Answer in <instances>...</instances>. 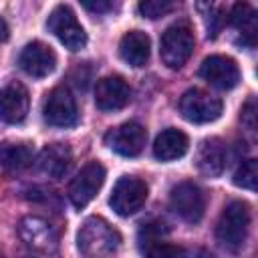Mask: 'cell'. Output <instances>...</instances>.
Listing matches in <instances>:
<instances>
[{
    "label": "cell",
    "mask_w": 258,
    "mask_h": 258,
    "mask_svg": "<svg viewBox=\"0 0 258 258\" xmlns=\"http://www.w3.org/2000/svg\"><path fill=\"white\" fill-rule=\"evenodd\" d=\"M121 244L119 232L101 216H91L83 222L77 234V246L83 256L99 258L117 252Z\"/></svg>",
    "instance_id": "6da1fadb"
},
{
    "label": "cell",
    "mask_w": 258,
    "mask_h": 258,
    "mask_svg": "<svg viewBox=\"0 0 258 258\" xmlns=\"http://www.w3.org/2000/svg\"><path fill=\"white\" fill-rule=\"evenodd\" d=\"M250 206L246 202H230L216 224V240L226 250H240L246 244L250 230Z\"/></svg>",
    "instance_id": "7a4b0ae2"
},
{
    "label": "cell",
    "mask_w": 258,
    "mask_h": 258,
    "mask_svg": "<svg viewBox=\"0 0 258 258\" xmlns=\"http://www.w3.org/2000/svg\"><path fill=\"white\" fill-rule=\"evenodd\" d=\"M194 46H196V36L191 26L185 22L171 24L161 34L159 40V54L163 64H167L169 69H181L189 60Z\"/></svg>",
    "instance_id": "3957f363"
},
{
    "label": "cell",
    "mask_w": 258,
    "mask_h": 258,
    "mask_svg": "<svg viewBox=\"0 0 258 258\" xmlns=\"http://www.w3.org/2000/svg\"><path fill=\"white\" fill-rule=\"evenodd\" d=\"M18 236L32 252L54 254L58 250V230L40 216H24L18 222Z\"/></svg>",
    "instance_id": "277c9868"
},
{
    "label": "cell",
    "mask_w": 258,
    "mask_h": 258,
    "mask_svg": "<svg viewBox=\"0 0 258 258\" xmlns=\"http://www.w3.org/2000/svg\"><path fill=\"white\" fill-rule=\"evenodd\" d=\"M171 210L187 224H198L206 212V196L194 181H179L169 194Z\"/></svg>",
    "instance_id": "5b68a950"
},
{
    "label": "cell",
    "mask_w": 258,
    "mask_h": 258,
    "mask_svg": "<svg viewBox=\"0 0 258 258\" xmlns=\"http://www.w3.org/2000/svg\"><path fill=\"white\" fill-rule=\"evenodd\" d=\"M42 117L52 127H73L79 123V107L67 87H54L42 105Z\"/></svg>",
    "instance_id": "8992f818"
},
{
    "label": "cell",
    "mask_w": 258,
    "mask_h": 258,
    "mask_svg": "<svg viewBox=\"0 0 258 258\" xmlns=\"http://www.w3.org/2000/svg\"><path fill=\"white\" fill-rule=\"evenodd\" d=\"M46 28L69 48V50H81L87 44V32L83 30V26L79 24L75 12L60 4L56 6L46 20Z\"/></svg>",
    "instance_id": "52a82bcc"
},
{
    "label": "cell",
    "mask_w": 258,
    "mask_h": 258,
    "mask_svg": "<svg viewBox=\"0 0 258 258\" xmlns=\"http://www.w3.org/2000/svg\"><path fill=\"white\" fill-rule=\"evenodd\" d=\"M179 113L189 123H210L222 115V101L202 89H189L179 99Z\"/></svg>",
    "instance_id": "ba28073f"
},
{
    "label": "cell",
    "mask_w": 258,
    "mask_h": 258,
    "mask_svg": "<svg viewBox=\"0 0 258 258\" xmlns=\"http://www.w3.org/2000/svg\"><path fill=\"white\" fill-rule=\"evenodd\" d=\"M145 200H147V183L139 177L125 175L115 183L111 198H109V204L115 210V214L131 216L137 210H141Z\"/></svg>",
    "instance_id": "9c48e42d"
},
{
    "label": "cell",
    "mask_w": 258,
    "mask_h": 258,
    "mask_svg": "<svg viewBox=\"0 0 258 258\" xmlns=\"http://www.w3.org/2000/svg\"><path fill=\"white\" fill-rule=\"evenodd\" d=\"M105 181V167L99 161H89L69 185V200L75 208H85L101 189Z\"/></svg>",
    "instance_id": "30bf717a"
},
{
    "label": "cell",
    "mask_w": 258,
    "mask_h": 258,
    "mask_svg": "<svg viewBox=\"0 0 258 258\" xmlns=\"http://www.w3.org/2000/svg\"><path fill=\"white\" fill-rule=\"evenodd\" d=\"M147 141V131L135 123V121H127L111 131H107L105 135V143L119 155L123 157H135L143 151Z\"/></svg>",
    "instance_id": "8fae6325"
},
{
    "label": "cell",
    "mask_w": 258,
    "mask_h": 258,
    "mask_svg": "<svg viewBox=\"0 0 258 258\" xmlns=\"http://www.w3.org/2000/svg\"><path fill=\"white\" fill-rule=\"evenodd\" d=\"M200 77L216 89H234L240 81V69L234 58L224 54H212L204 58L200 67Z\"/></svg>",
    "instance_id": "7c38bea8"
},
{
    "label": "cell",
    "mask_w": 258,
    "mask_h": 258,
    "mask_svg": "<svg viewBox=\"0 0 258 258\" xmlns=\"http://www.w3.org/2000/svg\"><path fill=\"white\" fill-rule=\"evenodd\" d=\"M129 99H131V87L127 85L123 77L111 75V77H103L97 81V87H95L97 109L105 113L119 111L129 103Z\"/></svg>",
    "instance_id": "4fadbf2b"
},
{
    "label": "cell",
    "mask_w": 258,
    "mask_h": 258,
    "mask_svg": "<svg viewBox=\"0 0 258 258\" xmlns=\"http://www.w3.org/2000/svg\"><path fill=\"white\" fill-rule=\"evenodd\" d=\"M18 64L26 75H30L34 79H42L54 71L56 54L48 44H44L40 40H32L22 48V52L18 56Z\"/></svg>",
    "instance_id": "5bb4252c"
},
{
    "label": "cell",
    "mask_w": 258,
    "mask_h": 258,
    "mask_svg": "<svg viewBox=\"0 0 258 258\" xmlns=\"http://www.w3.org/2000/svg\"><path fill=\"white\" fill-rule=\"evenodd\" d=\"M28 91L22 83L12 81L0 89V119L4 123H22L28 115Z\"/></svg>",
    "instance_id": "9a60e30c"
},
{
    "label": "cell",
    "mask_w": 258,
    "mask_h": 258,
    "mask_svg": "<svg viewBox=\"0 0 258 258\" xmlns=\"http://www.w3.org/2000/svg\"><path fill=\"white\" fill-rule=\"evenodd\" d=\"M36 165L44 175L60 179L69 173V169L73 165V151L64 143H50L40 151Z\"/></svg>",
    "instance_id": "2e32d148"
},
{
    "label": "cell",
    "mask_w": 258,
    "mask_h": 258,
    "mask_svg": "<svg viewBox=\"0 0 258 258\" xmlns=\"http://www.w3.org/2000/svg\"><path fill=\"white\" fill-rule=\"evenodd\" d=\"M226 161H228V151L222 139L218 137H210L204 139L200 149H198V169L208 175V177H218L224 169H226Z\"/></svg>",
    "instance_id": "e0dca14e"
},
{
    "label": "cell",
    "mask_w": 258,
    "mask_h": 258,
    "mask_svg": "<svg viewBox=\"0 0 258 258\" xmlns=\"http://www.w3.org/2000/svg\"><path fill=\"white\" fill-rule=\"evenodd\" d=\"M189 149V139L183 131L179 129H163L157 137H155V143H153V155L159 159V161H173V159H179L187 153Z\"/></svg>",
    "instance_id": "ac0fdd59"
},
{
    "label": "cell",
    "mask_w": 258,
    "mask_h": 258,
    "mask_svg": "<svg viewBox=\"0 0 258 258\" xmlns=\"http://www.w3.org/2000/svg\"><path fill=\"white\" fill-rule=\"evenodd\" d=\"M151 42L149 36L141 30H129L123 34L119 42V54L121 58L131 67H143L149 60Z\"/></svg>",
    "instance_id": "d6986e66"
},
{
    "label": "cell",
    "mask_w": 258,
    "mask_h": 258,
    "mask_svg": "<svg viewBox=\"0 0 258 258\" xmlns=\"http://www.w3.org/2000/svg\"><path fill=\"white\" fill-rule=\"evenodd\" d=\"M228 22L242 34V42L244 44H248V46H254L256 44V30H258L256 10L246 0H238L232 6Z\"/></svg>",
    "instance_id": "ffe728a7"
},
{
    "label": "cell",
    "mask_w": 258,
    "mask_h": 258,
    "mask_svg": "<svg viewBox=\"0 0 258 258\" xmlns=\"http://www.w3.org/2000/svg\"><path fill=\"white\" fill-rule=\"evenodd\" d=\"M34 151L28 143H2L0 145V165L6 171H22L32 165Z\"/></svg>",
    "instance_id": "44dd1931"
},
{
    "label": "cell",
    "mask_w": 258,
    "mask_h": 258,
    "mask_svg": "<svg viewBox=\"0 0 258 258\" xmlns=\"http://www.w3.org/2000/svg\"><path fill=\"white\" fill-rule=\"evenodd\" d=\"M167 232H169L167 224H163V222H159V220L143 224V226H141V230H139V234H137V240H139V248H141V252H143V254H147L151 248L159 246V244L163 242V238L167 236Z\"/></svg>",
    "instance_id": "7402d4cb"
},
{
    "label": "cell",
    "mask_w": 258,
    "mask_h": 258,
    "mask_svg": "<svg viewBox=\"0 0 258 258\" xmlns=\"http://www.w3.org/2000/svg\"><path fill=\"white\" fill-rule=\"evenodd\" d=\"M181 2L183 0H141L139 2V14L149 18V20H155V18L171 14Z\"/></svg>",
    "instance_id": "603a6c76"
},
{
    "label": "cell",
    "mask_w": 258,
    "mask_h": 258,
    "mask_svg": "<svg viewBox=\"0 0 258 258\" xmlns=\"http://www.w3.org/2000/svg\"><path fill=\"white\" fill-rule=\"evenodd\" d=\"M256 179H258V171H256V159H246L240 163V167L234 173V183L244 187V189H256Z\"/></svg>",
    "instance_id": "cb8c5ba5"
},
{
    "label": "cell",
    "mask_w": 258,
    "mask_h": 258,
    "mask_svg": "<svg viewBox=\"0 0 258 258\" xmlns=\"http://www.w3.org/2000/svg\"><path fill=\"white\" fill-rule=\"evenodd\" d=\"M242 123L248 127V131H254L256 129V101L254 97H250L246 101V105L242 107V115H240Z\"/></svg>",
    "instance_id": "d4e9b609"
},
{
    "label": "cell",
    "mask_w": 258,
    "mask_h": 258,
    "mask_svg": "<svg viewBox=\"0 0 258 258\" xmlns=\"http://www.w3.org/2000/svg\"><path fill=\"white\" fill-rule=\"evenodd\" d=\"M81 4L93 14H105L113 8L115 0H81Z\"/></svg>",
    "instance_id": "484cf974"
},
{
    "label": "cell",
    "mask_w": 258,
    "mask_h": 258,
    "mask_svg": "<svg viewBox=\"0 0 258 258\" xmlns=\"http://www.w3.org/2000/svg\"><path fill=\"white\" fill-rule=\"evenodd\" d=\"M198 10L206 16H212V8H214V0H196Z\"/></svg>",
    "instance_id": "4316f807"
},
{
    "label": "cell",
    "mask_w": 258,
    "mask_h": 258,
    "mask_svg": "<svg viewBox=\"0 0 258 258\" xmlns=\"http://www.w3.org/2000/svg\"><path fill=\"white\" fill-rule=\"evenodd\" d=\"M8 36H10V28H8V24L0 18V42L8 40Z\"/></svg>",
    "instance_id": "83f0119b"
}]
</instances>
